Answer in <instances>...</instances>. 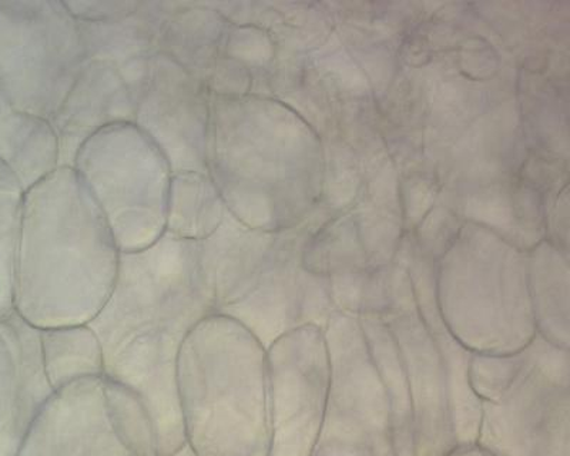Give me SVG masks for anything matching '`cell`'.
<instances>
[{"label":"cell","mask_w":570,"mask_h":456,"mask_svg":"<svg viewBox=\"0 0 570 456\" xmlns=\"http://www.w3.org/2000/svg\"><path fill=\"white\" fill-rule=\"evenodd\" d=\"M213 314L200 242L166 232L146 250L121 252L114 291L89 323L104 351L105 377L139 395L159 456L186 444L177 358L188 334Z\"/></svg>","instance_id":"cell-1"},{"label":"cell","mask_w":570,"mask_h":456,"mask_svg":"<svg viewBox=\"0 0 570 456\" xmlns=\"http://www.w3.org/2000/svg\"><path fill=\"white\" fill-rule=\"evenodd\" d=\"M120 255L88 187L60 166L24 192L14 311L38 329L89 324L114 291Z\"/></svg>","instance_id":"cell-2"},{"label":"cell","mask_w":570,"mask_h":456,"mask_svg":"<svg viewBox=\"0 0 570 456\" xmlns=\"http://www.w3.org/2000/svg\"><path fill=\"white\" fill-rule=\"evenodd\" d=\"M176 387L186 444L198 456H268L267 349L242 324L203 319L178 354Z\"/></svg>","instance_id":"cell-3"},{"label":"cell","mask_w":570,"mask_h":456,"mask_svg":"<svg viewBox=\"0 0 570 456\" xmlns=\"http://www.w3.org/2000/svg\"><path fill=\"white\" fill-rule=\"evenodd\" d=\"M292 123L273 100L212 95L207 175L234 219L262 231L294 220Z\"/></svg>","instance_id":"cell-4"},{"label":"cell","mask_w":570,"mask_h":456,"mask_svg":"<svg viewBox=\"0 0 570 456\" xmlns=\"http://www.w3.org/2000/svg\"><path fill=\"white\" fill-rule=\"evenodd\" d=\"M73 169L98 202L120 252L146 250L166 235L173 170L134 121L91 136Z\"/></svg>","instance_id":"cell-5"},{"label":"cell","mask_w":570,"mask_h":456,"mask_svg":"<svg viewBox=\"0 0 570 456\" xmlns=\"http://www.w3.org/2000/svg\"><path fill=\"white\" fill-rule=\"evenodd\" d=\"M254 230L230 212L200 242L214 310L242 324L264 348L297 328L287 297V237Z\"/></svg>","instance_id":"cell-6"},{"label":"cell","mask_w":570,"mask_h":456,"mask_svg":"<svg viewBox=\"0 0 570 456\" xmlns=\"http://www.w3.org/2000/svg\"><path fill=\"white\" fill-rule=\"evenodd\" d=\"M18 456H159V448L139 395L104 375L56 391Z\"/></svg>","instance_id":"cell-7"},{"label":"cell","mask_w":570,"mask_h":456,"mask_svg":"<svg viewBox=\"0 0 570 456\" xmlns=\"http://www.w3.org/2000/svg\"><path fill=\"white\" fill-rule=\"evenodd\" d=\"M86 62L78 20L65 2L0 7V75L14 110L50 120Z\"/></svg>","instance_id":"cell-8"},{"label":"cell","mask_w":570,"mask_h":456,"mask_svg":"<svg viewBox=\"0 0 570 456\" xmlns=\"http://www.w3.org/2000/svg\"><path fill=\"white\" fill-rule=\"evenodd\" d=\"M135 105L134 123L159 147L173 174H207L212 120V91L207 83L157 53Z\"/></svg>","instance_id":"cell-9"},{"label":"cell","mask_w":570,"mask_h":456,"mask_svg":"<svg viewBox=\"0 0 570 456\" xmlns=\"http://www.w3.org/2000/svg\"><path fill=\"white\" fill-rule=\"evenodd\" d=\"M135 100L114 66L88 60L55 111L52 123L60 143V166L73 167L76 155L91 136L116 123L135 120Z\"/></svg>","instance_id":"cell-10"},{"label":"cell","mask_w":570,"mask_h":456,"mask_svg":"<svg viewBox=\"0 0 570 456\" xmlns=\"http://www.w3.org/2000/svg\"><path fill=\"white\" fill-rule=\"evenodd\" d=\"M169 9L170 2H136L119 17L78 22L88 60L114 66L135 101L149 76L151 58L159 53L160 29Z\"/></svg>","instance_id":"cell-11"},{"label":"cell","mask_w":570,"mask_h":456,"mask_svg":"<svg viewBox=\"0 0 570 456\" xmlns=\"http://www.w3.org/2000/svg\"><path fill=\"white\" fill-rule=\"evenodd\" d=\"M226 27L227 19L208 2H170L160 29L159 53L208 85Z\"/></svg>","instance_id":"cell-12"},{"label":"cell","mask_w":570,"mask_h":456,"mask_svg":"<svg viewBox=\"0 0 570 456\" xmlns=\"http://www.w3.org/2000/svg\"><path fill=\"white\" fill-rule=\"evenodd\" d=\"M0 157L27 192L59 169V137L50 120L14 110L0 121Z\"/></svg>","instance_id":"cell-13"},{"label":"cell","mask_w":570,"mask_h":456,"mask_svg":"<svg viewBox=\"0 0 570 456\" xmlns=\"http://www.w3.org/2000/svg\"><path fill=\"white\" fill-rule=\"evenodd\" d=\"M226 206L210 176L198 171L171 175L166 232L202 242L220 227Z\"/></svg>","instance_id":"cell-14"},{"label":"cell","mask_w":570,"mask_h":456,"mask_svg":"<svg viewBox=\"0 0 570 456\" xmlns=\"http://www.w3.org/2000/svg\"><path fill=\"white\" fill-rule=\"evenodd\" d=\"M46 378L53 391L105 375L104 351L89 324L40 329Z\"/></svg>","instance_id":"cell-15"},{"label":"cell","mask_w":570,"mask_h":456,"mask_svg":"<svg viewBox=\"0 0 570 456\" xmlns=\"http://www.w3.org/2000/svg\"><path fill=\"white\" fill-rule=\"evenodd\" d=\"M268 48L272 43L263 29L227 20L220 52L208 83L212 95L234 98L249 95L254 85L253 70L268 62Z\"/></svg>","instance_id":"cell-16"},{"label":"cell","mask_w":570,"mask_h":456,"mask_svg":"<svg viewBox=\"0 0 570 456\" xmlns=\"http://www.w3.org/2000/svg\"><path fill=\"white\" fill-rule=\"evenodd\" d=\"M166 456H198L195 450H193L190 447H188L187 444L183 445L181 448H178L175 450V453Z\"/></svg>","instance_id":"cell-17"}]
</instances>
